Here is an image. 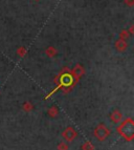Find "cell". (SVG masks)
Here are the masks:
<instances>
[{
    "label": "cell",
    "mask_w": 134,
    "mask_h": 150,
    "mask_svg": "<svg viewBox=\"0 0 134 150\" xmlns=\"http://www.w3.org/2000/svg\"><path fill=\"white\" fill-rule=\"evenodd\" d=\"M110 120H111L112 123H114V124H118V123H121L123 120L122 112H121L118 109H114L111 113H110Z\"/></svg>",
    "instance_id": "5b68a950"
},
{
    "label": "cell",
    "mask_w": 134,
    "mask_h": 150,
    "mask_svg": "<svg viewBox=\"0 0 134 150\" xmlns=\"http://www.w3.org/2000/svg\"><path fill=\"white\" fill-rule=\"evenodd\" d=\"M46 56H47L48 58H54V57H56L57 56V54H58V52H57V50H56L54 46H49V47H47L46 48Z\"/></svg>",
    "instance_id": "ba28073f"
},
{
    "label": "cell",
    "mask_w": 134,
    "mask_h": 150,
    "mask_svg": "<svg viewBox=\"0 0 134 150\" xmlns=\"http://www.w3.org/2000/svg\"><path fill=\"white\" fill-rule=\"evenodd\" d=\"M57 149L58 150H68L69 147H68V145H67L66 143L61 142V143H59V145L57 146Z\"/></svg>",
    "instance_id": "4fadbf2b"
},
{
    "label": "cell",
    "mask_w": 134,
    "mask_h": 150,
    "mask_svg": "<svg viewBox=\"0 0 134 150\" xmlns=\"http://www.w3.org/2000/svg\"><path fill=\"white\" fill-rule=\"evenodd\" d=\"M69 74L71 75L72 79L75 80V82L77 83L78 81H79L80 79L84 76L85 68H84V66H83L82 64H75V66H73V68H72V69L69 71Z\"/></svg>",
    "instance_id": "3957f363"
},
{
    "label": "cell",
    "mask_w": 134,
    "mask_h": 150,
    "mask_svg": "<svg viewBox=\"0 0 134 150\" xmlns=\"http://www.w3.org/2000/svg\"><path fill=\"white\" fill-rule=\"evenodd\" d=\"M124 2H125V4L128 5L129 8H132L134 5V0H125Z\"/></svg>",
    "instance_id": "5bb4252c"
},
{
    "label": "cell",
    "mask_w": 134,
    "mask_h": 150,
    "mask_svg": "<svg viewBox=\"0 0 134 150\" xmlns=\"http://www.w3.org/2000/svg\"><path fill=\"white\" fill-rule=\"evenodd\" d=\"M47 113L48 115H49L50 118H57L58 115H59V108L57 107V106H51V107L48 108L47 110Z\"/></svg>",
    "instance_id": "52a82bcc"
},
{
    "label": "cell",
    "mask_w": 134,
    "mask_h": 150,
    "mask_svg": "<svg viewBox=\"0 0 134 150\" xmlns=\"http://www.w3.org/2000/svg\"><path fill=\"white\" fill-rule=\"evenodd\" d=\"M116 131L125 140L131 142L134 138V122L132 121V119H127L123 121L116 128Z\"/></svg>",
    "instance_id": "6da1fadb"
},
{
    "label": "cell",
    "mask_w": 134,
    "mask_h": 150,
    "mask_svg": "<svg viewBox=\"0 0 134 150\" xmlns=\"http://www.w3.org/2000/svg\"><path fill=\"white\" fill-rule=\"evenodd\" d=\"M82 150H95V147H93L91 143L87 141L82 145Z\"/></svg>",
    "instance_id": "7c38bea8"
},
{
    "label": "cell",
    "mask_w": 134,
    "mask_h": 150,
    "mask_svg": "<svg viewBox=\"0 0 134 150\" xmlns=\"http://www.w3.org/2000/svg\"><path fill=\"white\" fill-rule=\"evenodd\" d=\"M22 109L24 110L25 112H30V111H32L34 109V105H32V102H30V101H25L22 105Z\"/></svg>",
    "instance_id": "9c48e42d"
},
{
    "label": "cell",
    "mask_w": 134,
    "mask_h": 150,
    "mask_svg": "<svg viewBox=\"0 0 134 150\" xmlns=\"http://www.w3.org/2000/svg\"><path fill=\"white\" fill-rule=\"evenodd\" d=\"M93 134H95V139H97V141L103 142V141L107 140V138L111 134V131H110V129L107 128V126L105 125V124H99V125L95 128Z\"/></svg>",
    "instance_id": "7a4b0ae2"
},
{
    "label": "cell",
    "mask_w": 134,
    "mask_h": 150,
    "mask_svg": "<svg viewBox=\"0 0 134 150\" xmlns=\"http://www.w3.org/2000/svg\"><path fill=\"white\" fill-rule=\"evenodd\" d=\"M62 137L65 141H67V142H72V141L78 137V132L75 128H72L71 126H68V127L65 128V129L63 130Z\"/></svg>",
    "instance_id": "277c9868"
},
{
    "label": "cell",
    "mask_w": 134,
    "mask_h": 150,
    "mask_svg": "<svg viewBox=\"0 0 134 150\" xmlns=\"http://www.w3.org/2000/svg\"><path fill=\"white\" fill-rule=\"evenodd\" d=\"M133 32H134V25L132 24L131 26H130V30H129V32H128V33H129L130 36H131V35H133Z\"/></svg>",
    "instance_id": "9a60e30c"
},
{
    "label": "cell",
    "mask_w": 134,
    "mask_h": 150,
    "mask_svg": "<svg viewBox=\"0 0 134 150\" xmlns=\"http://www.w3.org/2000/svg\"><path fill=\"white\" fill-rule=\"evenodd\" d=\"M130 37V34L128 33L127 30H123L122 32L119 33V39H123V40H128Z\"/></svg>",
    "instance_id": "30bf717a"
},
{
    "label": "cell",
    "mask_w": 134,
    "mask_h": 150,
    "mask_svg": "<svg viewBox=\"0 0 134 150\" xmlns=\"http://www.w3.org/2000/svg\"><path fill=\"white\" fill-rule=\"evenodd\" d=\"M115 50L119 53H124L125 50L128 48V43H127L126 40H123V39H118V40L115 41Z\"/></svg>",
    "instance_id": "8992f818"
},
{
    "label": "cell",
    "mask_w": 134,
    "mask_h": 150,
    "mask_svg": "<svg viewBox=\"0 0 134 150\" xmlns=\"http://www.w3.org/2000/svg\"><path fill=\"white\" fill-rule=\"evenodd\" d=\"M26 53H28V50H26V48L24 47V46H20L19 48L17 50V54L19 57L23 58L25 55H26Z\"/></svg>",
    "instance_id": "8fae6325"
},
{
    "label": "cell",
    "mask_w": 134,
    "mask_h": 150,
    "mask_svg": "<svg viewBox=\"0 0 134 150\" xmlns=\"http://www.w3.org/2000/svg\"><path fill=\"white\" fill-rule=\"evenodd\" d=\"M36 1H39V0H36Z\"/></svg>",
    "instance_id": "2e32d148"
}]
</instances>
